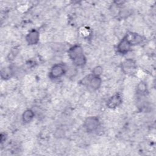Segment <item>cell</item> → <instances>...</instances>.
<instances>
[{
  "mask_svg": "<svg viewBox=\"0 0 156 156\" xmlns=\"http://www.w3.org/2000/svg\"><path fill=\"white\" fill-rule=\"evenodd\" d=\"M68 55L73 63L78 66H82L86 63V57L83 54L82 48L80 45H74L68 50Z\"/></svg>",
  "mask_w": 156,
  "mask_h": 156,
  "instance_id": "6da1fadb",
  "label": "cell"
},
{
  "mask_svg": "<svg viewBox=\"0 0 156 156\" xmlns=\"http://www.w3.org/2000/svg\"><path fill=\"white\" fill-rule=\"evenodd\" d=\"M101 82L102 80L100 76L93 74L87 76L82 80V83L83 85L90 87L94 90H98L101 87Z\"/></svg>",
  "mask_w": 156,
  "mask_h": 156,
  "instance_id": "7a4b0ae2",
  "label": "cell"
},
{
  "mask_svg": "<svg viewBox=\"0 0 156 156\" xmlns=\"http://www.w3.org/2000/svg\"><path fill=\"white\" fill-rule=\"evenodd\" d=\"M66 67L63 64L58 63L54 65L49 73V77L51 79H55L61 77L66 73Z\"/></svg>",
  "mask_w": 156,
  "mask_h": 156,
  "instance_id": "3957f363",
  "label": "cell"
},
{
  "mask_svg": "<svg viewBox=\"0 0 156 156\" xmlns=\"http://www.w3.org/2000/svg\"><path fill=\"white\" fill-rule=\"evenodd\" d=\"M99 125V121L96 116L88 117L84 122V126L88 132H93L96 130Z\"/></svg>",
  "mask_w": 156,
  "mask_h": 156,
  "instance_id": "277c9868",
  "label": "cell"
},
{
  "mask_svg": "<svg viewBox=\"0 0 156 156\" xmlns=\"http://www.w3.org/2000/svg\"><path fill=\"white\" fill-rule=\"evenodd\" d=\"M124 37L128 41V42L130 44L131 46L139 44L143 40V38L141 35L136 33L131 32H128L124 36Z\"/></svg>",
  "mask_w": 156,
  "mask_h": 156,
  "instance_id": "5b68a950",
  "label": "cell"
},
{
  "mask_svg": "<svg viewBox=\"0 0 156 156\" xmlns=\"http://www.w3.org/2000/svg\"><path fill=\"white\" fill-rule=\"evenodd\" d=\"M40 35L38 30L36 29H32L27 34L26 37V40L28 44L34 45L38 43L39 41Z\"/></svg>",
  "mask_w": 156,
  "mask_h": 156,
  "instance_id": "8992f818",
  "label": "cell"
},
{
  "mask_svg": "<svg viewBox=\"0 0 156 156\" xmlns=\"http://www.w3.org/2000/svg\"><path fill=\"white\" fill-rule=\"evenodd\" d=\"M121 68L123 72L126 74H132L135 70L136 66L135 62L131 59H128L122 62Z\"/></svg>",
  "mask_w": 156,
  "mask_h": 156,
  "instance_id": "52a82bcc",
  "label": "cell"
},
{
  "mask_svg": "<svg viewBox=\"0 0 156 156\" xmlns=\"http://www.w3.org/2000/svg\"><path fill=\"white\" fill-rule=\"evenodd\" d=\"M122 103V98L119 94L116 93L111 96L107 101V106L110 108H115Z\"/></svg>",
  "mask_w": 156,
  "mask_h": 156,
  "instance_id": "ba28073f",
  "label": "cell"
},
{
  "mask_svg": "<svg viewBox=\"0 0 156 156\" xmlns=\"http://www.w3.org/2000/svg\"><path fill=\"white\" fill-rule=\"evenodd\" d=\"M131 46L130 44L124 37L117 46V51L119 54H126L130 51Z\"/></svg>",
  "mask_w": 156,
  "mask_h": 156,
  "instance_id": "9c48e42d",
  "label": "cell"
},
{
  "mask_svg": "<svg viewBox=\"0 0 156 156\" xmlns=\"http://www.w3.org/2000/svg\"><path fill=\"white\" fill-rule=\"evenodd\" d=\"M34 117V113L32 110L28 109L24 111L23 114V121L25 122H29Z\"/></svg>",
  "mask_w": 156,
  "mask_h": 156,
  "instance_id": "30bf717a",
  "label": "cell"
},
{
  "mask_svg": "<svg viewBox=\"0 0 156 156\" xmlns=\"http://www.w3.org/2000/svg\"><path fill=\"white\" fill-rule=\"evenodd\" d=\"M13 71L12 70V69L10 67H7V68H4L3 69H2L1 72V78L3 79H8L10 77H11L12 75Z\"/></svg>",
  "mask_w": 156,
  "mask_h": 156,
  "instance_id": "8fae6325",
  "label": "cell"
},
{
  "mask_svg": "<svg viewBox=\"0 0 156 156\" xmlns=\"http://www.w3.org/2000/svg\"><path fill=\"white\" fill-rule=\"evenodd\" d=\"M137 93L140 94H144L147 91V85L143 82H140L137 86Z\"/></svg>",
  "mask_w": 156,
  "mask_h": 156,
  "instance_id": "7c38bea8",
  "label": "cell"
},
{
  "mask_svg": "<svg viewBox=\"0 0 156 156\" xmlns=\"http://www.w3.org/2000/svg\"><path fill=\"white\" fill-rule=\"evenodd\" d=\"M102 71V69L101 66H96L95 68H94V69H93V72L92 74L96 76H99L101 74Z\"/></svg>",
  "mask_w": 156,
  "mask_h": 156,
  "instance_id": "4fadbf2b",
  "label": "cell"
}]
</instances>
